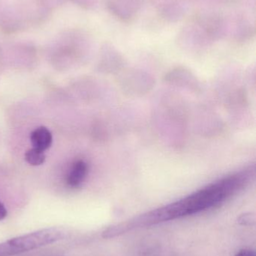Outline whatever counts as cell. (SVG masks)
<instances>
[{
	"label": "cell",
	"mask_w": 256,
	"mask_h": 256,
	"mask_svg": "<svg viewBox=\"0 0 256 256\" xmlns=\"http://www.w3.org/2000/svg\"><path fill=\"white\" fill-rule=\"evenodd\" d=\"M25 160L32 166H40L45 161V155L44 152L39 149H29L25 153Z\"/></svg>",
	"instance_id": "5"
},
{
	"label": "cell",
	"mask_w": 256,
	"mask_h": 256,
	"mask_svg": "<svg viewBox=\"0 0 256 256\" xmlns=\"http://www.w3.org/2000/svg\"><path fill=\"white\" fill-rule=\"evenodd\" d=\"M88 165L84 160H78L72 166L67 177V183L72 188L79 186L88 174Z\"/></svg>",
	"instance_id": "4"
},
{
	"label": "cell",
	"mask_w": 256,
	"mask_h": 256,
	"mask_svg": "<svg viewBox=\"0 0 256 256\" xmlns=\"http://www.w3.org/2000/svg\"><path fill=\"white\" fill-rule=\"evenodd\" d=\"M255 174V166H252L227 176L178 201L135 216L134 225L145 228L216 207L248 186Z\"/></svg>",
	"instance_id": "1"
},
{
	"label": "cell",
	"mask_w": 256,
	"mask_h": 256,
	"mask_svg": "<svg viewBox=\"0 0 256 256\" xmlns=\"http://www.w3.org/2000/svg\"><path fill=\"white\" fill-rule=\"evenodd\" d=\"M237 222L242 226H253L255 224V216L254 214L246 213L240 215Z\"/></svg>",
	"instance_id": "6"
},
{
	"label": "cell",
	"mask_w": 256,
	"mask_h": 256,
	"mask_svg": "<svg viewBox=\"0 0 256 256\" xmlns=\"http://www.w3.org/2000/svg\"><path fill=\"white\" fill-rule=\"evenodd\" d=\"M30 140L35 148L44 152L49 148L52 144V134L48 128L42 126L31 132Z\"/></svg>",
	"instance_id": "3"
},
{
	"label": "cell",
	"mask_w": 256,
	"mask_h": 256,
	"mask_svg": "<svg viewBox=\"0 0 256 256\" xmlns=\"http://www.w3.org/2000/svg\"><path fill=\"white\" fill-rule=\"evenodd\" d=\"M235 256H256L255 252L250 250H241Z\"/></svg>",
	"instance_id": "7"
},
{
	"label": "cell",
	"mask_w": 256,
	"mask_h": 256,
	"mask_svg": "<svg viewBox=\"0 0 256 256\" xmlns=\"http://www.w3.org/2000/svg\"><path fill=\"white\" fill-rule=\"evenodd\" d=\"M66 232L57 227L42 228L0 243V256H15L30 252L66 238Z\"/></svg>",
	"instance_id": "2"
},
{
	"label": "cell",
	"mask_w": 256,
	"mask_h": 256,
	"mask_svg": "<svg viewBox=\"0 0 256 256\" xmlns=\"http://www.w3.org/2000/svg\"><path fill=\"white\" fill-rule=\"evenodd\" d=\"M7 209L6 208V207H5V206L3 203L0 202V221L6 219V216H7Z\"/></svg>",
	"instance_id": "8"
}]
</instances>
